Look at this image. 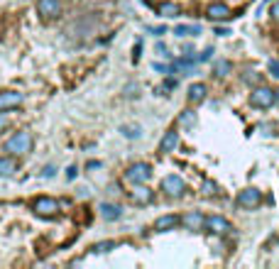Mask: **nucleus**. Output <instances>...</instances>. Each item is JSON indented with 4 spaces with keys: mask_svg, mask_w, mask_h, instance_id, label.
Listing matches in <instances>:
<instances>
[{
    "mask_svg": "<svg viewBox=\"0 0 279 269\" xmlns=\"http://www.w3.org/2000/svg\"><path fill=\"white\" fill-rule=\"evenodd\" d=\"M181 220L176 218V215H162V218H157L154 220V230H159V233H164V230H172L174 225H179Z\"/></svg>",
    "mask_w": 279,
    "mask_h": 269,
    "instance_id": "nucleus-12",
    "label": "nucleus"
},
{
    "mask_svg": "<svg viewBox=\"0 0 279 269\" xmlns=\"http://www.w3.org/2000/svg\"><path fill=\"white\" fill-rule=\"evenodd\" d=\"M272 128H275V125H260V133H262V134H272Z\"/></svg>",
    "mask_w": 279,
    "mask_h": 269,
    "instance_id": "nucleus-30",
    "label": "nucleus"
},
{
    "mask_svg": "<svg viewBox=\"0 0 279 269\" xmlns=\"http://www.w3.org/2000/svg\"><path fill=\"white\" fill-rule=\"evenodd\" d=\"M147 32H152V34H164L167 30H164V27H147Z\"/></svg>",
    "mask_w": 279,
    "mask_h": 269,
    "instance_id": "nucleus-27",
    "label": "nucleus"
},
{
    "mask_svg": "<svg viewBox=\"0 0 279 269\" xmlns=\"http://www.w3.org/2000/svg\"><path fill=\"white\" fill-rule=\"evenodd\" d=\"M172 71H176V73H184V76H189V73L194 71V64H191V62H184V59H181V62H176V64L172 67Z\"/></svg>",
    "mask_w": 279,
    "mask_h": 269,
    "instance_id": "nucleus-21",
    "label": "nucleus"
},
{
    "mask_svg": "<svg viewBox=\"0 0 279 269\" xmlns=\"http://www.w3.org/2000/svg\"><path fill=\"white\" fill-rule=\"evenodd\" d=\"M270 71H272L275 78H279V62H270Z\"/></svg>",
    "mask_w": 279,
    "mask_h": 269,
    "instance_id": "nucleus-26",
    "label": "nucleus"
},
{
    "mask_svg": "<svg viewBox=\"0 0 279 269\" xmlns=\"http://www.w3.org/2000/svg\"><path fill=\"white\" fill-rule=\"evenodd\" d=\"M35 213L42 215V218H54L59 213V201L57 199H49V196H39L35 201Z\"/></svg>",
    "mask_w": 279,
    "mask_h": 269,
    "instance_id": "nucleus-4",
    "label": "nucleus"
},
{
    "mask_svg": "<svg viewBox=\"0 0 279 269\" xmlns=\"http://www.w3.org/2000/svg\"><path fill=\"white\" fill-rule=\"evenodd\" d=\"M260 201H262V196L257 189H243L238 194V205H243V208H257Z\"/></svg>",
    "mask_w": 279,
    "mask_h": 269,
    "instance_id": "nucleus-7",
    "label": "nucleus"
},
{
    "mask_svg": "<svg viewBox=\"0 0 279 269\" xmlns=\"http://www.w3.org/2000/svg\"><path fill=\"white\" fill-rule=\"evenodd\" d=\"M17 171V162L12 159V154L0 157V176H12Z\"/></svg>",
    "mask_w": 279,
    "mask_h": 269,
    "instance_id": "nucleus-13",
    "label": "nucleus"
},
{
    "mask_svg": "<svg viewBox=\"0 0 279 269\" xmlns=\"http://www.w3.org/2000/svg\"><path fill=\"white\" fill-rule=\"evenodd\" d=\"M113 247H115V242L108 240V242H98V245H93V252H108V250H113Z\"/></svg>",
    "mask_w": 279,
    "mask_h": 269,
    "instance_id": "nucleus-24",
    "label": "nucleus"
},
{
    "mask_svg": "<svg viewBox=\"0 0 279 269\" xmlns=\"http://www.w3.org/2000/svg\"><path fill=\"white\" fill-rule=\"evenodd\" d=\"M20 103H22V93H15V91H5V93H0V110L17 108Z\"/></svg>",
    "mask_w": 279,
    "mask_h": 269,
    "instance_id": "nucleus-10",
    "label": "nucleus"
},
{
    "mask_svg": "<svg viewBox=\"0 0 279 269\" xmlns=\"http://www.w3.org/2000/svg\"><path fill=\"white\" fill-rule=\"evenodd\" d=\"M179 125L194 128V125H196V113H194V110H184V113L179 115Z\"/></svg>",
    "mask_w": 279,
    "mask_h": 269,
    "instance_id": "nucleus-20",
    "label": "nucleus"
},
{
    "mask_svg": "<svg viewBox=\"0 0 279 269\" xmlns=\"http://www.w3.org/2000/svg\"><path fill=\"white\" fill-rule=\"evenodd\" d=\"M206 228H209L210 233H215V235L230 233V223H228L225 218H220V215H210V218H206Z\"/></svg>",
    "mask_w": 279,
    "mask_h": 269,
    "instance_id": "nucleus-9",
    "label": "nucleus"
},
{
    "mask_svg": "<svg viewBox=\"0 0 279 269\" xmlns=\"http://www.w3.org/2000/svg\"><path fill=\"white\" fill-rule=\"evenodd\" d=\"M2 149L7 152V154H27L30 149H32V134L30 133H15L10 139H5V144H2Z\"/></svg>",
    "mask_w": 279,
    "mask_h": 269,
    "instance_id": "nucleus-1",
    "label": "nucleus"
},
{
    "mask_svg": "<svg viewBox=\"0 0 279 269\" xmlns=\"http://www.w3.org/2000/svg\"><path fill=\"white\" fill-rule=\"evenodd\" d=\"M184 189H186L184 181H181L179 176H174V174L162 179V191H164L167 196H172V199H179V196L184 194Z\"/></svg>",
    "mask_w": 279,
    "mask_h": 269,
    "instance_id": "nucleus-5",
    "label": "nucleus"
},
{
    "mask_svg": "<svg viewBox=\"0 0 279 269\" xmlns=\"http://www.w3.org/2000/svg\"><path fill=\"white\" fill-rule=\"evenodd\" d=\"M101 215H103L105 220H118V218L123 215V210H120V205H113V203H101Z\"/></svg>",
    "mask_w": 279,
    "mask_h": 269,
    "instance_id": "nucleus-14",
    "label": "nucleus"
},
{
    "mask_svg": "<svg viewBox=\"0 0 279 269\" xmlns=\"http://www.w3.org/2000/svg\"><path fill=\"white\" fill-rule=\"evenodd\" d=\"M277 101H279V91H277Z\"/></svg>",
    "mask_w": 279,
    "mask_h": 269,
    "instance_id": "nucleus-36",
    "label": "nucleus"
},
{
    "mask_svg": "<svg viewBox=\"0 0 279 269\" xmlns=\"http://www.w3.org/2000/svg\"><path fill=\"white\" fill-rule=\"evenodd\" d=\"M37 12H39L44 20H54V17H59V12H62V2H59V0H37Z\"/></svg>",
    "mask_w": 279,
    "mask_h": 269,
    "instance_id": "nucleus-6",
    "label": "nucleus"
},
{
    "mask_svg": "<svg viewBox=\"0 0 279 269\" xmlns=\"http://www.w3.org/2000/svg\"><path fill=\"white\" fill-rule=\"evenodd\" d=\"M123 134H125V137H130V139L140 137V125H125V128H123Z\"/></svg>",
    "mask_w": 279,
    "mask_h": 269,
    "instance_id": "nucleus-23",
    "label": "nucleus"
},
{
    "mask_svg": "<svg viewBox=\"0 0 279 269\" xmlns=\"http://www.w3.org/2000/svg\"><path fill=\"white\" fill-rule=\"evenodd\" d=\"M277 101V91L267 88V86H257L252 93H250V103L255 108H270L272 103Z\"/></svg>",
    "mask_w": 279,
    "mask_h": 269,
    "instance_id": "nucleus-2",
    "label": "nucleus"
},
{
    "mask_svg": "<svg viewBox=\"0 0 279 269\" xmlns=\"http://www.w3.org/2000/svg\"><path fill=\"white\" fill-rule=\"evenodd\" d=\"M215 34H218V37H228V34H230V30H225V27H218V30H215Z\"/></svg>",
    "mask_w": 279,
    "mask_h": 269,
    "instance_id": "nucleus-31",
    "label": "nucleus"
},
{
    "mask_svg": "<svg viewBox=\"0 0 279 269\" xmlns=\"http://www.w3.org/2000/svg\"><path fill=\"white\" fill-rule=\"evenodd\" d=\"M73 176H76V167H69L67 169V179H73Z\"/></svg>",
    "mask_w": 279,
    "mask_h": 269,
    "instance_id": "nucleus-32",
    "label": "nucleus"
},
{
    "mask_svg": "<svg viewBox=\"0 0 279 269\" xmlns=\"http://www.w3.org/2000/svg\"><path fill=\"white\" fill-rule=\"evenodd\" d=\"M181 223H184V228H189V230H194V233H199V230L206 228V218H204L201 213H196V210L186 213V215L181 218Z\"/></svg>",
    "mask_w": 279,
    "mask_h": 269,
    "instance_id": "nucleus-8",
    "label": "nucleus"
},
{
    "mask_svg": "<svg viewBox=\"0 0 279 269\" xmlns=\"http://www.w3.org/2000/svg\"><path fill=\"white\" fill-rule=\"evenodd\" d=\"M133 201L140 203V205H142V203H149L152 201V191H149L147 186H140L138 191H133Z\"/></svg>",
    "mask_w": 279,
    "mask_h": 269,
    "instance_id": "nucleus-19",
    "label": "nucleus"
},
{
    "mask_svg": "<svg viewBox=\"0 0 279 269\" xmlns=\"http://www.w3.org/2000/svg\"><path fill=\"white\" fill-rule=\"evenodd\" d=\"M149 176H152V167H149V164H144V162L133 164V167L125 171V179H128L130 184H147V181H149Z\"/></svg>",
    "mask_w": 279,
    "mask_h": 269,
    "instance_id": "nucleus-3",
    "label": "nucleus"
},
{
    "mask_svg": "<svg viewBox=\"0 0 279 269\" xmlns=\"http://www.w3.org/2000/svg\"><path fill=\"white\" fill-rule=\"evenodd\" d=\"M230 71V62H215V76H225Z\"/></svg>",
    "mask_w": 279,
    "mask_h": 269,
    "instance_id": "nucleus-25",
    "label": "nucleus"
},
{
    "mask_svg": "<svg viewBox=\"0 0 279 269\" xmlns=\"http://www.w3.org/2000/svg\"><path fill=\"white\" fill-rule=\"evenodd\" d=\"M206 15H209L210 20H228V17H233L230 10H228V5H223V2L209 5V7H206Z\"/></svg>",
    "mask_w": 279,
    "mask_h": 269,
    "instance_id": "nucleus-11",
    "label": "nucleus"
},
{
    "mask_svg": "<svg viewBox=\"0 0 279 269\" xmlns=\"http://www.w3.org/2000/svg\"><path fill=\"white\" fill-rule=\"evenodd\" d=\"M174 34L176 37H196V34H201V27L199 25H176Z\"/></svg>",
    "mask_w": 279,
    "mask_h": 269,
    "instance_id": "nucleus-15",
    "label": "nucleus"
},
{
    "mask_svg": "<svg viewBox=\"0 0 279 269\" xmlns=\"http://www.w3.org/2000/svg\"><path fill=\"white\" fill-rule=\"evenodd\" d=\"M201 194H204V196H218V186H215V181L206 179L204 186H201Z\"/></svg>",
    "mask_w": 279,
    "mask_h": 269,
    "instance_id": "nucleus-22",
    "label": "nucleus"
},
{
    "mask_svg": "<svg viewBox=\"0 0 279 269\" xmlns=\"http://www.w3.org/2000/svg\"><path fill=\"white\" fill-rule=\"evenodd\" d=\"M272 15H275V17H279V2H275V5H272Z\"/></svg>",
    "mask_w": 279,
    "mask_h": 269,
    "instance_id": "nucleus-34",
    "label": "nucleus"
},
{
    "mask_svg": "<svg viewBox=\"0 0 279 269\" xmlns=\"http://www.w3.org/2000/svg\"><path fill=\"white\" fill-rule=\"evenodd\" d=\"M176 144H179V134H176V133H167L164 137H162V142H159V149H162V152H172Z\"/></svg>",
    "mask_w": 279,
    "mask_h": 269,
    "instance_id": "nucleus-18",
    "label": "nucleus"
},
{
    "mask_svg": "<svg viewBox=\"0 0 279 269\" xmlns=\"http://www.w3.org/2000/svg\"><path fill=\"white\" fill-rule=\"evenodd\" d=\"M245 81H247V83H257V81H260V76H255V73L250 71V73L245 76Z\"/></svg>",
    "mask_w": 279,
    "mask_h": 269,
    "instance_id": "nucleus-28",
    "label": "nucleus"
},
{
    "mask_svg": "<svg viewBox=\"0 0 279 269\" xmlns=\"http://www.w3.org/2000/svg\"><path fill=\"white\" fill-rule=\"evenodd\" d=\"M210 54H213V49H206V52H204V54L199 57V62H209V59H210Z\"/></svg>",
    "mask_w": 279,
    "mask_h": 269,
    "instance_id": "nucleus-29",
    "label": "nucleus"
},
{
    "mask_svg": "<svg viewBox=\"0 0 279 269\" xmlns=\"http://www.w3.org/2000/svg\"><path fill=\"white\" fill-rule=\"evenodd\" d=\"M204 98H206V86H204V83L189 86V101H191V103H201Z\"/></svg>",
    "mask_w": 279,
    "mask_h": 269,
    "instance_id": "nucleus-17",
    "label": "nucleus"
},
{
    "mask_svg": "<svg viewBox=\"0 0 279 269\" xmlns=\"http://www.w3.org/2000/svg\"><path fill=\"white\" fill-rule=\"evenodd\" d=\"M44 176H47V179L54 176V167H47V169H44Z\"/></svg>",
    "mask_w": 279,
    "mask_h": 269,
    "instance_id": "nucleus-33",
    "label": "nucleus"
},
{
    "mask_svg": "<svg viewBox=\"0 0 279 269\" xmlns=\"http://www.w3.org/2000/svg\"><path fill=\"white\" fill-rule=\"evenodd\" d=\"M5 123H7V120H5V115H2V110H0V130L5 128Z\"/></svg>",
    "mask_w": 279,
    "mask_h": 269,
    "instance_id": "nucleus-35",
    "label": "nucleus"
},
{
    "mask_svg": "<svg viewBox=\"0 0 279 269\" xmlns=\"http://www.w3.org/2000/svg\"><path fill=\"white\" fill-rule=\"evenodd\" d=\"M159 15H162V17H179V15H181V7H179L176 2H169V0H167V2L159 5Z\"/></svg>",
    "mask_w": 279,
    "mask_h": 269,
    "instance_id": "nucleus-16",
    "label": "nucleus"
}]
</instances>
